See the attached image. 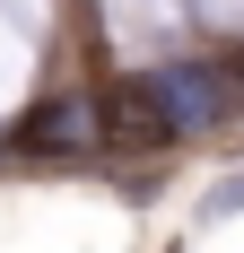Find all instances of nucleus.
Masks as SVG:
<instances>
[{"mask_svg":"<svg viewBox=\"0 0 244 253\" xmlns=\"http://www.w3.org/2000/svg\"><path fill=\"white\" fill-rule=\"evenodd\" d=\"M140 79H148V96L166 105L174 140H183V131L227 123V105H236V87H244V79H227V70H218V61H174V70H140Z\"/></svg>","mask_w":244,"mask_h":253,"instance_id":"nucleus-2","label":"nucleus"},{"mask_svg":"<svg viewBox=\"0 0 244 253\" xmlns=\"http://www.w3.org/2000/svg\"><path fill=\"white\" fill-rule=\"evenodd\" d=\"M9 140L44 157H79V149H96V114H87V96H52V105H26V123Z\"/></svg>","mask_w":244,"mask_h":253,"instance_id":"nucleus-3","label":"nucleus"},{"mask_svg":"<svg viewBox=\"0 0 244 253\" xmlns=\"http://www.w3.org/2000/svg\"><path fill=\"white\" fill-rule=\"evenodd\" d=\"M87 114H96V149H174V123H166V105L148 96V79H105L96 96H87Z\"/></svg>","mask_w":244,"mask_h":253,"instance_id":"nucleus-1","label":"nucleus"}]
</instances>
